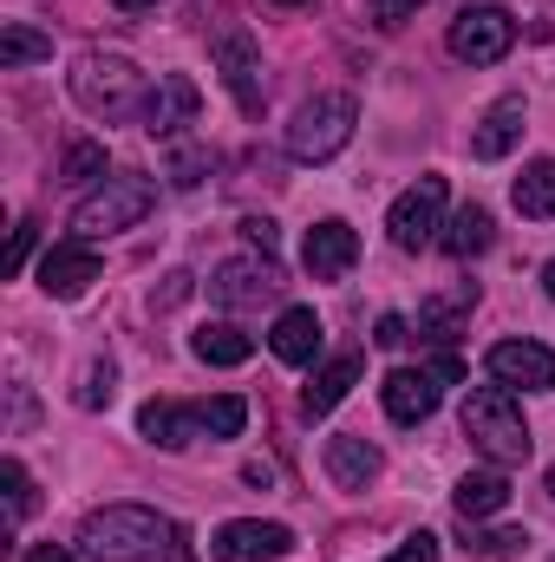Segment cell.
Instances as JSON below:
<instances>
[{
	"instance_id": "obj_42",
	"label": "cell",
	"mask_w": 555,
	"mask_h": 562,
	"mask_svg": "<svg viewBox=\"0 0 555 562\" xmlns=\"http://www.w3.org/2000/svg\"><path fill=\"white\" fill-rule=\"evenodd\" d=\"M112 7H125V13H144V7H157V0H112Z\"/></svg>"
},
{
	"instance_id": "obj_6",
	"label": "cell",
	"mask_w": 555,
	"mask_h": 562,
	"mask_svg": "<svg viewBox=\"0 0 555 562\" xmlns=\"http://www.w3.org/2000/svg\"><path fill=\"white\" fill-rule=\"evenodd\" d=\"M510 46H517V20L503 7H464L451 20V59L464 66H497Z\"/></svg>"
},
{
	"instance_id": "obj_7",
	"label": "cell",
	"mask_w": 555,
	"mask_h": 562,
	"mask_svg": "<svg viewBox=\"0 0 555 562\" xmlns=\"http://www.w3.org/2000/svg\"><path fill=\"white\" fill-rule=\"evenodd\" d=\"M444 216V177H418L412 190H399V203H393V216H386V229H393V243L418 256L424 243H438V223Z\"/></svg>"
},
{
	"instance_id": "obj_23",
	"label": "cell",
	"mask_w": 555,
	"mask_h": 562,
	"mask_svg": "<svg viewBox=\"0 0 555 562\" xmlns=\"http://www.w3.org/2000/svg\"><path fill=\"white\" fill-rule=\"evenodd\" d=\"M490 236H497L490 210H484V203H464V210L444 223V236H438V243H444V256H451V262H471V256H484V249H490Z\"/></svg>"
},
{
	"instance_id": "obj_3",
	"label": "cell",
	"mask_w": 555,
	"mask_h": 562,
	"mask_svg": "<svg viewBox=\"0 0 555 562\" xmlns=\"http://www.w3.org/2000/svg\"><path fill=\"white\" fill-rule=\"evenodd\" d=\"M464 438H471L497 471H510V464L530 458V425H523V406L510 400V386H477V393L464 400Z\"/></svg>"
},
{
	"instance_id": "obj_4",
	"label": "cell",
	"mask_w": 555,
	"mask_h": 562,
	"mask_svg": "<svg viewBox=\"0 0 555 562\" xmlns=\"http://www.w3.org/2000/svg\"><path fill=\"white\" fill-rule=\"evenodd\" d=\"M353 125H360V99L353 92H320L294 112L287 125V157L294 164H327L353 144Z\"/></svg>"
},
{
	"instance_id": "obj_20",
	"label": "cell",
	"mask_w": 555,
	"mask_h": 562,
	"mask_svg": "<svg viewBox=\"0 0 555 562\" xmlns=\"http://www.w3.org/2000/svg\"><path fill=\"white\" fill-rule=\"evenodd\" d=\"M138 431L150 445H163V451H183L190 438H203V413L196 406H177V400H150L138 413Z\"/></svg>"
},
{
	"instance_id": "obj_22",
	"label": "cell",
	"mask_w": 555,
	"mask_h": 562,
	"mask_svg": "<svg viewBox=\"0 0 555 562\" xmlns=\"http://www.w3.org/2000/svg\"><path fill=\"white\" fill-rule=\"evenodd\" d=\"M451 504H457L464 524H484V517L510 510V477H503V471H471V477H457Z\"/></svg>"
},
{
	"instance_id": "obj_12",
	"label": "cell",
	"mask_w": 555,
	"mask_h": 562,
	"mask_svg": "<svg viewBox=\"0 0 555 562\" xmlns=\"http://www.w3.org/2000/svg\"><path fill=\"white\" fill-rule=\"evenodd\" d=\"M301 262H307V276H314V281L353 276V262H360V236H353V223H340V216L314 223V229H307V243H301Z\"/></svg>"
},
{
	"instance_id": "obj_5",
	"label": "cell",
	"mask_w": 555,
	"mask_h": 562,
	"mask_svg": "<svg viewBox=\"0 0 555 562\" xmlns=\"http://www.w3.org/2000/svg\"><path fill=\"white\" fill-rule=\"evenodd\" d=\"M150 203H157V183L138 177V170H125V177H105L79 210H72V236H86V243H99V236H118V229H138L144 216H150Z\"/></svg>"
},
{
	"instance_id": "obj_19",
	"label": "cell",
	"mask_w": 555,
	"mask_h": 562,
	"mask_svg": "<svg viewBox=\"0 0 555 562\" xmlns=\"http://www.w3.org/2000/svg\"><path fill=\"white\" fill-rule=\"evenodd\" d=\"M386 471V458H380V445H366V438H327V477L340 484V491H366L373 477Z\"/></svg>"
},
{
	"instance_id": "obj_35",
	"label": "cell",
	"mask_w": 555,
	"mask_h": 562,
	"mask_svg": "<svg viewBox=\"0 0 555 562\" xmlns=\"http://www.w3.org/2000/svg\"><path fill=\"white\" fill-rule=\"evenodd\" d=\"M424 373H431L438 386H457V380H464V360H457V353L444 347V353H431V367H424Z\"/></svg>"
},
{
	"instance_id": "obj_11",
	"label": "cell",
	"mask_w": 555,
	"mask_h": 562,
	"mask_svg": "<svg viewBox=\"0 0 555 562\" xmlns=\"http://www.w3.org/2000/svg\"><path fill=\"white\" fill-rule=\"evenodd\" d=\"M92 281H99V256H92V243H86V236L53 243V249L39 256V288H46L53 301H79Z\"/></svg>"
},
{
	"instance_id": "obj_29",
	"label": "cell",
	"mask_w": 555,
	"mask_h": 562,
	"mask_svg": "<svg viewBox=\"0 0 555 562\" xmlns=\"http://www.w3.org/2000/svg\"><path fill=\"white\" fill-rule=\"evenodd\" d=\"M112 380H118V367H112V360H92V367H86V386H79L72 400H79L86 413H99V406H112Z\"/></svg>"
},
{
	"instance_id": "obj_36",
	"label": "cell",
	"mask_w": 555,
	"mask_h": 562,
	"mask_svg": "<svg viewBox=\"0 0 555 562\" xmlns=\"http://www.w3.org/2000/svg\"><path fill=\"white\" fill-rule=\"evenodd\" d=\"M26 256H33V223H20V229H13V249H7V276H20V269H26Z\"/></svg>"
},
{
	"instance_id": "obj_25",
	"label": "cell",
	"mask_w": 555,
	"mask_h": 562,
	"mask_svg": "<svg viewBox=\"0 0 555 562\" xmlns=\"http://www.w3.org/2000/svg\"><path fill=\"white\" fill-rule=\"evenodd\" d=\"M517 210L530 216V223H555V157H536V164H523V177H517Z\"/></svg>"
},
{
	"instance_id": "obj_18",
	"label": "cell",
	"mask_w": 555,
	"mask_h": 562,
	"mask_svg": "<svg viewBox=\"0 0 555 562\" xmlns=\"http://www.w3.org/2000/svg\"><path fill=\"white\" fill-rule=\"evenodd\" d=\"M360 367H366L360 353H333V360H327V367L301 386V413H307V419H327V413H333V406L360 386Z\"/></svg>"
},
{
	"instance_id": "obj_15",
	"label": "cell",
	"mask_w": 555,
	"mask_h": 562,
	"mask_svg": "<svg viewBox=\"0 0 555 562\" xmlns=\"http://www.w3.org/2000/svg\"><path fill=\"white\" fill-rule=\"evenodd\" d=\"M380 400H386V419L393 425H424L438 413V380L424 367H393L386 386H380Z\"/></svg>"
},
{
	"instance_id": "obj_45",
	"label": "cell",
	"mask_w": 555,
	"mask_h": 562,
	"mask_svg": "<svg viewBox=\"0 0 555 562\" xmlns=\"http://www.w3.org/2000/svg\"><path fill=\"white\" fill-rule=\"evenodd\" d=\"M550 491H555V464H550Z\"/></svg>"
},
{
	"instance_id": "obj_38",
	"label": "cell",
	"mask_w": 555,
	"mask_h": 562,
	"mask_svg": "<svg viewBox=\"0 0 555 562\" xmlns=\"http://www.w3.org/2000/svg\"><path fill=\"white\" fill-rule=\"evenodd\" d=\"M373 340H380V347H386V353H393V347H406V340H412V327H406V321H399V314H386V321H380V334H373Z\"/></svg>"
},
{
	"instance_id": "obj_17",
	"label": "cell",
	"mask_w": 555,
	"mask_h": 562,
	"mask_svg": "<svg viewBox=\"0 0 555 562\" xmlns=\"http://www.w3.org/2000/svg\"><path fill=\"white\" fill-rule=\"evenodd\" d=\"M471 307H477V281L438 288V294L418 301V334H424V340H457V327L471 321Z\"/></svg>"
},
{
	"instance_id": "obj_10",
	"label": "cell",
	"mask_w": 555,
	"mask_h": 562,
	"mask_svg": "<svg viewBox=\"0 0 555 562\" xmlns=\"http://www.w3.org/2000/svg\"><path fill=\"white\" fill-rule=\"evenodd\" d=\"M294 550V530L287 524H262V517H236L209 537V557L216 562H275Z\"/></svg>"
},
{
	"instance_id": "obj_44",
	"label": "cell",
	"mask_w": 555,
	"mask_h": 562,
	"mask_svg": "<svg viewBox=\"0 0 555 562\" xmlns=\"http://www.w3.org/2000/svg\"><path fill=\"white\" fill-rule=\"evenodd\" d=\"M275 7H307V0H275Z\"/></svg>"
},
{
	"instance_id": "obj_26",
	"label": "cell",
	"mask_w": 555,
	"mask_h": 562,
	"mask_svg": "<svg viewBox=\"0 0 555 562\" xmlns=\"http://www.w3.org/2000/svg\"><path fill=\"white\" fill-rule=\"evenodd\" d=\"M33 59H53V40L39 26H26V20H7L0 26V66L13 72V66H33Z\"/></svg>"
},
{
	"instance_id": "obj_8",
	"label": "cell",
	"mask_w": 555,
	"mask_h": 562,
	"mask_svg": "<svg viewBox=\"0 0 555 562\" xmlns=\"http://www.w3.org/2000/svg\"><path fill=\"white\" fill-rule=\"evenodd\" d=\"M209 59H216V72H223V86H229V99L249 112V119H262V53H256V40L242 33V26H223L216 33V46H209Z\"/></svg>"
},
{
	"instance_id": "obj_31",
	"label": "cell",
	"mask_w": 555,
	"mask_h": 562,
	"mask_svg": "<svg viewBox=\"0 0 555 562\" xmlns=\"http://www.w3.org/2000/svg\"><path fill=\"white\" fill-rule=\"evenodd\" d=\"M523 543H530L523 530H477V524H471V543H464V550H477V557H517Z\"/></svg>"
},
{
	"instance_id": "obj_37",
	"label": "cell",
	"mask_w": 555,
	"mask_h": 562,
	"mask_svg": "<svg viewBox=\"0 0 555 562\" xmlns=\"http://www.w3.org/2000/svg\"><path fill=\"white\" fill-rule=\"evenodd\" d=\"M242 236H249L262 256H275V223H269V216H249V223H242Z\"/></svg>"
},
{
	"instance_id": "obj_30",
	"label": "cell",
	"mask_w": 555,
	"mask_h": 562,
	"mask_svg": "<svg viewBox=\"0 0 555 562\" xmlns=\"http://www.w3.org/2000/svg\"><path fill=\"white\" fill-rule=\"evenodd\" d=\"M0 477H7V517H13V524H26V510H33V477H26V464H20V458H7V464H0Z\"/></svg>"
},
{
	"instance_id": "obj_28",
	"label": "cell",
	"mask_w": 555,
	"mask_h": 562,
	"mask_svg": "<svg viewBox=\"0 0 555 562\" xmlns=\"http://www.w3.org/2000/svg\"><path fill=\"white\" fill-rule=\"evenodd\" d=\"M59 170H66L72 183H105V144H72Z\"/></svg>"
},
{
	"instance_id": "obj_16",
	"label": "cell",
	"mask_w": 555,
	"mask_h": 562,
	"mask_svg": "<svg viewBox=\"0 0 555 562\" xmlns=\"http://www.w3.org/2000/svg\"><path fill=\"white\" fill-rule=\"evenodd\" d=\"M320 314L314 307H281L275 314V334H269V347H275L281 367H314L320 360Z\"/></svg>"
},
{
	"instance_id": "obj_34",
	"label": "cell",
	"mask_w": 555,
	"mask_h": 562,
	"mask_svg": "<svg viewBox=\"0 0 555 562\" xmlns=\"http://www.w3.org/2000/svg\"><path fill=\"white\" fill-rule=\"evenodd\" d=\"M386 562H438V537L418 530V537H406V550H393Z\"/></svg>"
},
{
	"instance_id": "obj_43",
	"label": "cell",
	"mask_w": 555,
	"mask_h": 562,
	"mask_svg": "<svg viewBox=\"0 0 555 562\" xmlns=\"http://www.w3.org/2000/svg\"><path fill=\"white\" fill-rule=\"evenodd\" d=\"M543 288H550V294H555V262H550V269H543Z\"/></svg>"
},
{
	"instance_id": "obj_39",
	"label": "cell",
	"mask_w": 555,
	"mask_h": 562,
	"mask_svg": "<svg viewBox=\"0 0 555 562\" xmlns=\"http://www.w3.org/2000/svg\"><path fill=\"white\" fill-rule=\"evenodd\" d=\"M183 294H190V276H163V288L150 294V307H177Z\"/></svg>"
},
{
	"instance_id": "obj_9",
	"label": "cell",
	"mask_w": 555,
	"mask_h": 562,
	"mask_svg": "<svg viewBox=\"0 0 555 562\" xmlns=\"http://www.w3.org/2000/svg\"><path fill=\"white\" fill-rule=\"evenodd\" d=\"M497 386H523V393H555V353L543 340H497L484 353Z\"/></svg>"
},
{
	"instance_id": "obj_33",
	"label": "cell",
	"mask_w": 555,
	"mask_h": 562,
	"mask_svg": "<svg viewBox=\"0 0 555 562\" xmlns=\"http://www.w3.org/2000/svg\"><path fill=\"white\" fill-rule=\"evenodd\" d=\"M170 183H177V190L203 183V157H196V150H177V157H170Z\"/></svg>"
},
{
	"instance_id": "obj_1",
	"label": "cell",
	"mask_w": 555,
	"mask_h": 562,
	"mask_svg": "<svg viewBox=\"0 0 555 562\" xmlns=\"http://www.w3.org/2000/svg\"><path fill=\"white\" fill-rule=\"evenodd\" d=\"M177 524H163L157 510L144 504H105L79 524V550L92 562H150L163 543H170Z\"/></svg>"
},
{
	"instance_id": "obj_14",
	"label": "cell",
	"mask_w": 555,
	"mask_h": 562,
	"mask_svg": "<svg viewBox=\"0 0 555 562\" xmlns=\"http://www.w3.org/2000/svg\"><path fill=\"white\" fill-rule=\"evenodd\" d=\"M196 112H203V92L183 79V72H163L157 86H150V99H144V132L150 138H163V132H177V125H196Z\"/></svg>"
},
{
	"instance_id": "obj_40",
	"label": "cell",
	"mask_w": 555,
	"mask_h": 562,
	"mask_svg": "<svg viewBox=\"0 0 555 562\" xmlns=\"http://www.w3.org/2000/svg\"><path fill=\"white\" fill-rule=\"evenodd\" d=\"M170 562H196V550H190V530H170Z\"/></svg>"
},
{
	"instance_id": "obj_27",
	"label": "cell",
	"mask_w": 555,
	"mask_h": 562,
	"mask_svg": "<svg viewBox=\"0 0 555 562\" xmlns=\"http://www.w3.org/2000/svg\"><path fill=\"white\" fill-rule=\"evenodd\" d=\"M196 413H203V431H209V438H242L249 400H242V393H216V400H203Z\"/></svg>"
},
{
	"instance_id": "obj_41",
	"label": "cell",
	"mask_w": 555,
	"mask_h": 562,
	"mask_svg": "<svg viewBox=\"0 0 555 562\" xmlns=\"http://www.w3.org/2000/svg\"><path fill=\"white\" fill-rule=\"evenodd\" d=\"M20 562H72V557H66L59 543H39V550H26V557H20Z\"/></svg>"
},
{
	"instance_id": "obj_2",
	"label": "cell",
	"mask_w": 555,
	"mask_h": 562,
	"mask_svg": "<svg viewBox=\"0 0 555 562\" xmlns=\"http://www.w3.org/2000/svg\"><path fill=\"white\" fill-rule=\"evenodd\" d=\"M72 99H79V112H92V119H132L144 112V99H150V86H144L138 59H125V53H86L79 66H72Z\"/></svg>"
},
{
	"instance_id": "obj_13",
	"label": "cell",
	"mask_w": 555,
	"mask_h": 562,
	"mask_svg": "<svg viewBox=\"0 0 555 562\" xmlns=\"http://www.w3.org/2000/svg\"><path fill=\"white\" fill-rule=\"evenodd\" d=\"M281 294V269L262 256V262H223L216 276H209V301H223V307H262V301H275Z\"/></svg>"
},
{
	"instance_id": "obj_32",
	"label": "cell",
	"mask_w": 555,
	"mask_h": 562,
	"mask_svg": "<svg viewBox=\"0 0 555 562\" xmlns=\"http://www.w3.org/2000/svg\"><path fill=\"white\" fill-rule=\"evenodd\" d=\"M418 7H424V0H366V20L393 33V26H406V20H412Z\"/></svg>"
},
{
	"instance_id": "obj_24",
	"label": "cell",
	"mask_w": 555,
	"mask_h": 562,
	"mask_svg": "<svg viewBox=\"0 0 555 562\" xmlns=\"http://www.w3.org/2000/svg\"><path fill=\"white\" fill-rule=\"evenodd\" d=\"M190 353H196L203 367H242V360L256 353V340H249L236 321H209V327L190 334Z\"/></svg>"
},
{
	"instance_id": "obj_21",
	"label": "cell",
	"mask_w": 555,
	"mask_h": 562,
	"mask_svg": "<svg viewBox=\"0 0 555 562\" xmlns=\"http://www.w3.org/2000/svg\"><path fill=\"white\" fill-rule=\"evenodd\" d=\"M523 138V99H497L490 112H484V125L471 132V157L477 164H497V157H510Z\"/></svg>"
}]
</instances>
